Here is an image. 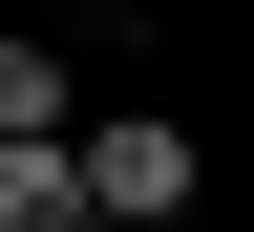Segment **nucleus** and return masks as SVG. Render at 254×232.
<instances>
[{
	"label": "nucleus",
	"mask_w": 254,
	"mask_h": 232,
	"mask_svg": "<svg viewBox=\"0 0 254 232\" xmlns=\"http://www.w3.org/2000/svg\"><path fill=\"white\" fill-rule=\"evenodd\" d=\"M85 127V85H64V43H0V148H64Z\"/></svg>",
	"instance_id": "2"
},
{
	"label": "nucleus",
	"mask_w": 254,
	"mask_h": 232,
	"mask_svg": "<svg viewBox=\"0 0 254 232\" xmlns=\"http://www.w3.org/2000/svg\"><path fill=\"white\" fill-rule=\"evenodd\" d=\"M64 190H85V232H190V127H170V106L64 127Z\"/></svg>",
	"instance_id": "1"
},
{
	"label": "nucleus",
	"mask_w": 254,
	"mask_h": 232,
	"mask_svg": "<svg viewBox=\"0 0 254 232\" xmlns=\"http://www.w3.org/2000/svg\"><path fill=\"white\" fill-rule=\"evenodd\" d=\"M0 232H85V190H64V148H0Z\"/></svg>",
	"instance_id": "3"
}]
</instances>
